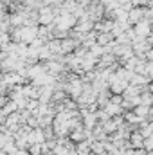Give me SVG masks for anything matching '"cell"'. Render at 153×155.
<instances>
[{"instance_id": "obj_1", "label": "cell", "mask_w": 153, "mask_h": 155, "mask_svg": "<svg viewBox=\"0 0 153 155\" xmlns=\"http://www.w3.org/2000/svg\"><path fill=\"white\" fill-rule=\"evenodd\" d=\"M54 20V11H52V7H41L38 13V22L41 25H47V24H50Z\"/></svg>"}, {"instance_id": "obj_2", "label": "cell", "mask_w": 153, "mask_h": 155, "mask_svg": "<svg viewBox=\"0 0 153 155\" xmlns=\"http://www.w3.org/2000/svg\"><path fill=\"white\" fill-rule=\"evenodd\" d=\"M133 35H137L135 38H146V36H150V24L148 22L135 24V33Z\"/></svg>"}, {"instance_id": "obj_3", "label": "cell", "mask_w": 153, "mask_h": 155, "mask_svg": "<svg viewBox=\"0 0 153 155\" xmlns=\"http://www.w3.org/2000/svg\"><path fill=\"white\" fill-rule=\"evenodd\" d=\"M76 47H77V41L72 40V38L61 40V41H60V52H72Z\"/></svg>"}, {"instance_id": "obj_4", "label": "cell", "mask_w": 153, "mask_h": 155, "mask_svg": "<svg viewBox=\"0 0 153 155\" xmlns=\"http://www.w3.org/2000/svg\"><path fill=\"white\" fill-rule=\"evenodd\" d=\"M0 76H2V72H0Z\"/></svg>"}]
</instances>
